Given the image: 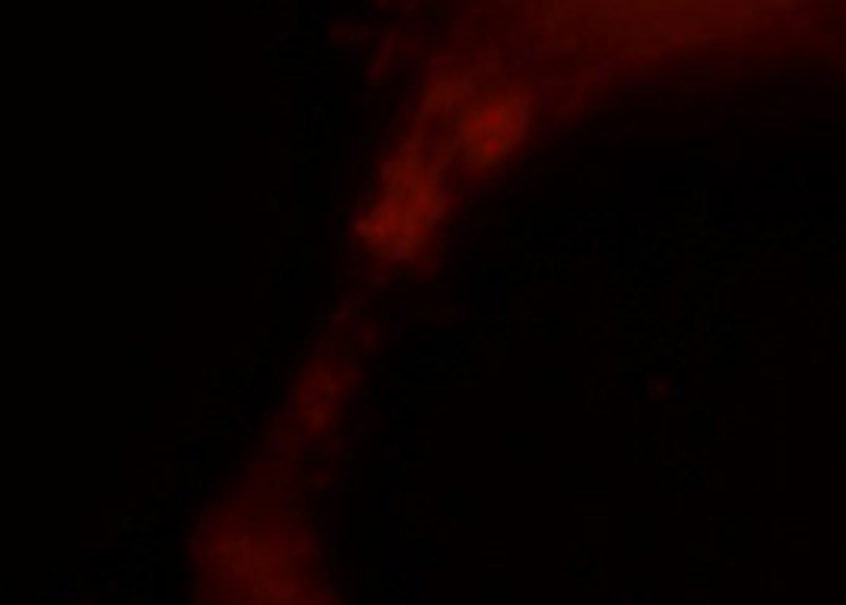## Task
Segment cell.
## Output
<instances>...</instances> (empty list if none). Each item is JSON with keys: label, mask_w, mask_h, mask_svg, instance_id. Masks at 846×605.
<instances>
[{"label": "cell", "mask_w": 846, "mask_h": 605, "mask_svg": "<svg viewBox=\"0 0 846 605\" xmlns=\"http://www.w3.org/2000/svg\"><path fill=\"white\" fill-rule=\"evenodd\" d=\"M444 206L441 175L425 153L409 149L390 165L384 191L365 216L362 235L368 248L381 257L403 260L435 229Z\"/></svg>", "instance_id": "cell-1"}, {"label": "cell", "mask_w": 846, "mask_h": 605, "mask_svg": "<svg viewBox=\"0 0 846 605\" xmlns=\"http://www.w3.org/2000/svg\"><path fill=\"white\" fill-rule=\"evenodd\" d=\"M526 124V102L514 92H488L473 108H454V140L466 159L498 162L514 149Z\"/></svg>", "instance_id": "cell-2"}]
</instances>
